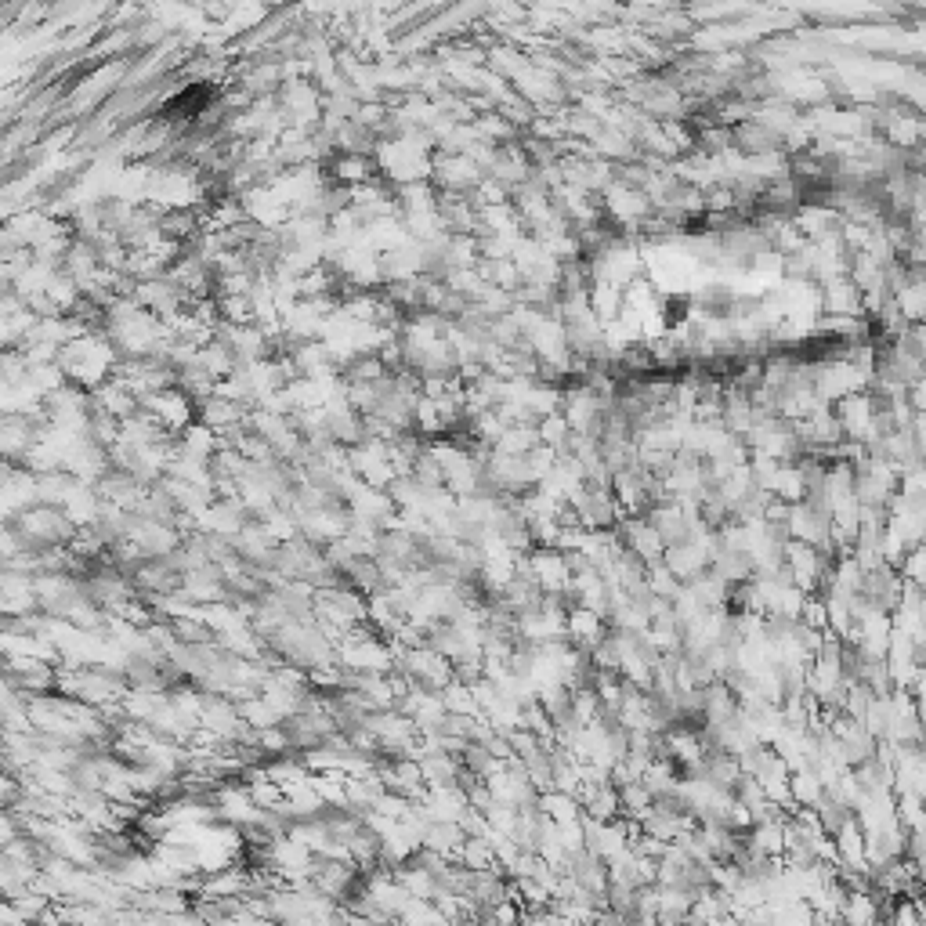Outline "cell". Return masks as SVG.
Wrapping results in <instances>:
<instances>
[{
	"mask_svg": "<svg viewBox=\"0 0 926 926\" xmlns=\"http://www.w3.org/2000/svg\"><path fill=\"white\" fill-rule=\"evenodd\" d=\"M901 576H905L908 583H916L919 590H926V539L923 543H916V547L905 554V561H901Z\"/></svg>",
	"mask_w": 926,
	"mask_h": 926,
	"instance_id": "cell-1",
	"label": "cell"
}]
</instances>
